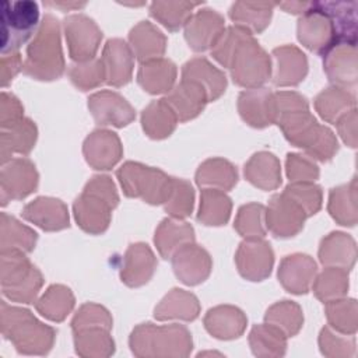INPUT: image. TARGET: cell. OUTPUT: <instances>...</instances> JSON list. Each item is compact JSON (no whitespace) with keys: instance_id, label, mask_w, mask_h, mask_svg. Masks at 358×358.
I'll return each instance as SVG.
<instances>
[{"instance_id":"26","label":"cell","mask_w":358,"mask_h":358,"mask_svg":"<svg viewBox=\"0 0 358 358\" xmlns=\"http://www.w3.org/2000/svg\"><path fill=\"white\" fill-rule=\"evenodd\" d=\"M165 8L169 10V13L158 8L154 3L151 4V14L161 20L168 28L176 29L183 24V20L187 17L189 11L192 10L196 3H164Z\"/></svg>"},{"instance_id":"18","label":"cell","mask_w":358,"mask_h":358,"mask_svg":"<svg viewBox=\"0 0 358 358\" xmlns=\"http://www.w3.org/2000/svg\"><path fill=\"white\" fill-rule=\"evenodd\" d=\"M315 271H316V264L309 256L305 260V263L301 266V270H295L291 256H287L282 260L281 268L278 271V277L281 278L287 289L295 294H301L308 291L310 278L315 274Z\"/></svg>"},{"instance_id":"3","label":"cell","mask_w":358,"mask_h":358,"mask_svg":"<svg viewBox=\"0 0 358 358\" xmlns=\"http://www.w3.org/2000/svg\"><path fill=\"white\" fill-rule=\"evenodd\" d=\"M115 186L108 176H95L74 204L76 218L88 232H102L109 222V208L116 206Z\"/></svg>"},{"instance_id":"24","label":"cell","mask_w":358,"mask_h":358,"mask_svg":"<svg viewBox=\"0 0 358 358\" xmlns=\"http://www.w3.org/2000/svg\"><path fill=\"white\" fill-rule=\"evenodd\" d=\"M168 200H169V204H166V210H169L171 214L176 217L187 215L192 210V201H193L192 186L185 180L173 179L166 201Z\"/></svg>"},{"instance_id":"6","label":"cell","mask_w":358,"mask_h":358,"mask_svg":"<svg viewBox=\"0 0 358 358\" xmlns=\"http://www.w3.org/2000/svg\"><path fill=\"white\" fill-rule=\"evenodd\" d=\"M71 57L76 60L91 59L102 38L92 20L85 15H71L64 21Z\"/></svg>"},{"instance_id":"12","label":"cell","mask_w":358,"mask_h":358,"mask_svg":"<svg viewBox=\"0 0 358 358\" xmlns=\"http://www.w3.org/2000/svg\"><path fill=\"white\" fill-rule=\"evenodd\" d=\"M274 57L277 59V73L274 74V83L277 85L298 84L306 74V70L295 67H308L306 57L294 46H282L274 49Z\"/></svg>"},{"instance_id":"13","label":"cell","mask_w":358,"mask_h":358,"mask_svg":"<svg viewBox=\"0 0 358 358\" xmlns=\"http://www.w3.org/2000/svg\"><path fill=\"white\" fill-rule=\"evenodd\" d=\"M206 99H208L206 90L192 80H185L176 87L175 92L168 101L178 109V115L182 120L196 116L203 109Z\"/></svg>"},{"instance_id":"25","label":"cell","mask_w":358,"mask_h":358,"mask_svg":"<svg viewBox=\"0 0 358 358\" xmlns=\"http://www.w3.org/2000/svg\"><path fill=\"white\" fill-rule=\"evenodd\" d=\"M284 193L295 201H301V207L306 210V214H315L320 206V189L315 185L306 182L301 185H289Z\"/></svg>"},{"instance_id":"29","label":"cell","mask_w":358,"mask_h":358,"mask_svg":"<svg viewBox=\"0 0 358 358\" xmlns=\"http://www.w3.org/2000/svg\"><path fill=\"white\" fill-rule=\"evenodd\" d=\"M229 199L225 194H221L215 190H204L203 192V203L200 206L199 220L207 222L213 210H217L221 217L227 221L229 215Z\"/></svg>"},{"instance_id":"9","label":"cell","mask_w":358,"mask_h":358,"mask_svg":"<svg viewBox=\"0 0 358 358\" xmlns=\"http://www.w3.org/2000/svg\"><path fill=\"white\" fill-rule=\"evenodd\" d=\"M90 108L96 122L102 124H127L133 117L134 112L130 105L115 92H98L91 96Z\"/></svg>"},{"instance_id":"10","label":"cell","mask_w":358,"mask_h":358,"mask_svg":"<svg viewBox=\"0 0 358 358\" xmlns=\"http://www.w3.org/2000/svg\"><path fill=\"white\" fill-rule=\"evenodd\" d=\"M103 67L106 81L113 85L126 84L131 73V53L127 45L120 39L108 41L103 52Z\"/></svg>"},{"instance_id":"7","label":"cell","mask_w":358,"mask_h":358,"mask_svg":"<svg viewBox=\"0 0 358 358\" xmlns=\"http://www.w3.org/2000/svg\"><path fill=\"white\" fill-rule=\"evenodd\" d=\"M222 25V17L214 10H200L186 24V39L194 50H204L217 43Z\"/></svg>"},{"instance_id":"16","label":"cell","mask_w":358,"mask_h":358,"mask_svg":"<svg viewBox=\"0 0 358 358\" xmlns=\"http://www.w3.org/2000/svg\"><path fill=\"white\" fill-rule=\"evenodd\" d=\"M175 78V66L168 60L147 62L138 73V83L152 94L168 91Z\"/></svg>"},{"instance_id":"4","label":"cell","mask_w":358,"mask_h":358,"mask_svg":"<svg viewBox=\"0 0 358 358\" xmlns=\"http://www.w3.org/2000/svg\"><path fill=\"white\" fill-rule=\"evenodd\" d=\"M39 18L38 4L29 0L1 3V53L17 50L34 32Z\"/></svg>"},{"instance_id":"27","label":"cell","mask_w":358,"mask_h":358,"mask_svg":"<svg viewBox=\"0 0 358 358\" xmlns=\"http://www.w3.org/2000/svg\"><path fill=\"white\" fill-rule=\"evenodd\" d=\"M103 74H105V67L101 60H95L92 63H87L83 66H73L70 73L73 83L83 90L88 87L91 88L98 83H101Z\"/></svg>"},{"instance_id":"30","label":"cell","mask_w":358,"mask_h":358,"mask_svg":"<svg viewBox=\"0 0 358 358\" xmlns=\"http://www.w3.org/2000/svg\"><path fill=\"white\" fill-rule=\"evenodd\" d=\"M355 108H352L350 112H347L343 117H341V123H345L344 126L338 124L340 127V133L344 138L345 143H348L351 147H355L357 141H355V133H357V129H355Z\"/></svg>"},{"instance_id":"17","label":"cell","mask_w":358,"mask_h":358,"mask_svg":"<svg viewBox=\"0 0 358 358\" xmlns=\"http://www.w3.org/2000/svg\"><path fill=\"white\" fill-rule=\"evenodd\" d=\"M355 179L351 183L333 189L330 194V213L341 225H354L357 222V193Z\"/></svg>"},{"instance_id":"19","label":"cell","mask_w":358,"mask_h":358,"mask_svg":"<svg viewBox=\"0 0 358 358\" xmlns=\"http://www.w3.org/2000/svg\"><path fill=\"white\" fill-rule=\"evenodd\" d=\"M354 105L355 96L348 91H344V88H329L316 99L317 110L329 122H334L336 117L343 113V110H348V108H354Z\"/></svg>"},{"instance_id":"14","label":"cell","mask_w":358,"mask_h":358,"mask_svg":"<svg viewBox=\"0 0 358 358\" xmlns=\"http://www.w3.org/2000/svg\"><path fill=\"white\" fill-rule=\"evenodd\" d=\"M355 255L354 239L343 232H333L322 242L320 260L323 264H341L351 268Z\"/></svg>"},{"instance_id":"15","label":"cell","mask_w":358,"mask_h":358,"mask_svg":"<svg viewBox=\"0 0 358 358\" xmlns=\"http://www.w3.org/2000/svg\"><path fill=\"white\" fill-rule=\"evenodd\" d=\"M200 81H194L199 85H201L210 101L220 96V94L225 88V77L221 71L214 69L207 60L204 59H194L185 64L183 67V78H201Z\"/></svg>"},{"instance_id":"28","label":"cell","mask_w":358,"mask_h":358,"mask_svg":"<svg viewBox=\"0 0 358 358\" xmlns=\"http://www.w3.org/2000/svg\"><path fill=\"white\" fill-rule=\"evenodd\" d=\"M263 207L260 204H249L241 208L236 228L245 236H263L264 231L262 229L260 214Z\"/></svg>"},{"instance_id":"21","label":"cell","mask_w":358,"mask_h":358,"mask_svg":"<svg viewBox=\"0 0 358 358\" xmlns=\"http://www.w3.org/2000/svg\"><path fill=\"white\" fill-rule=\"evenodd\" d=\"M348 288V275L343 268L329 267L317 278L315 285L316 295L323 301H330L333 298L344 295Z\"/></svg>"},{"instance_id":"11","label":"cell","mask_w":358,"mask_h":358,"mask_svg":"<svg viewBox=\"0 0 358 358\" xmlns=\"http://www.w3.org/2000/svg\"><path fill=\"white\" fill-rule=\"evenodd\" d=\"M24 215L45 229H60L69 225L67 210L60 200L41 197L25 207Z\"/></svg>"},{"instance_id":"1","label":"cell","mask_w":358,"mask_h":358,"mask_svg":"<svg viewBox=\"0 0 358 358\" xmlns=\"http://www.w3.org/2000/svg\"><path fill=\"white\" fill-rule=\"evenodd\" d=\"M214 56L229 66L234 81L239 85H259L270 74V60L245 28H229L214 45Z\"/></svg>"},{"instance_id":"2","label":"cell","mask_w":358,"mask_h":358,"mask_svg":"<svg viewBox=\"0 0 358 358\" xmlns=\"http://www.w3.org/2000/svg\"><path fill=\"white\" fill-rule=\"evenodd\" d=\"M63 69L57 20L46 15L35 41L28 48L25 71L41 80H53L63 73Z\"/></svg>"},{"instance_id":"22","label":"cell","mask_w":358,"mask_h":358,"mask_svg":"<svg viewBox=\"0 0 358 358\" xmlns=\"http://www.w3.org/2000/svg\"><path fill=\"white\" fill-rule=\"evenodd\" d=\"M73 306V296L69 289L63 287H52L46 296L42 298L38 309L42 315L53 320H62Z\"/></svg>"},{"instance_id":"20","label":"cell","mask_w":358,"mask_h":358,"mask_svg":"<svg viewBox=\"0 0 358 358\" xmlns=\"http://www.w3.org/2000/svg\"><path fill=\"white\" fill-rule=\"evenodd\" d=\"M271 3H236L231 8L232 20L241 21V24H248L256 31H262L271 14Z\"/></svg>"},{"instance_id":"8","label":"cell","mask_w":358,"mask_h":358,"mask_svg":"<svg viewBox=\"0 0 358 358\" xmlns=\"http://www.w3.org/2000/svg\"><path fill=\"white\" fill-rule=\"evenodd\" d=\"M357 53L354 43H338L324 53V64L329 78L340 85H355Z\"/></svg>"},{"instance_id":"23","label":"cell","mask_w":358,"mask_h":358,"mask_svg":"<svg viewBox=\"0 0 358 358\" xmlns=\"http://www.w3.org/2000/svg\"><path fill=\"white\" fill-rule=\"evenodd\" d=\"M357 305L354 299L348 301H329L327 316L331 326L343 333H355L357 329Z\"/></svg>"},{"instance_id":"5","label":"cell","mask_w":358,"mask_h":358,"mask_svg":"<svg viewBox=\"0 0 358 358\" xmlns=\"http://www.w3.org/2000/svg\"><path fill=\"white\" fill-rule=\"evenodd\" d=\"M298 38L309 49L327 53L337 45V34L322 3H309L298 22Z\"/></svg>"}]
</instances>
